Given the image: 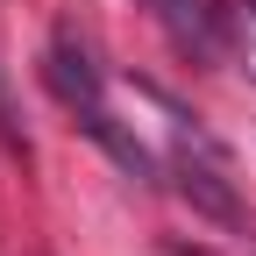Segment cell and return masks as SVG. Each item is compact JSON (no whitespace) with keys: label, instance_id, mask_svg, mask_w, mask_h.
Instances as JSON below:
<instances>
[{"label":"cell","instance_id":"obj_4","mask_svg":"<svg viewBox=\"0 0 256 256\" xmlns=\"http://www.w3.org/2000/svg\"><path fill=\"white\" fill-rule=\"evenodd\" d=\"M0 136H8V150H22V156H28V128H22V114H14V92H8V72H0Z\"/></svg>","mask_w":256,"mask_h":256},{"label":"cell","instance_id":"obj_3","mask_svg":"<svg viewBox=\"0 0 256 256\" xmlns=\"http://www.w3.org/2000/svg\"><path fill=\"white\" fill-rule=\"evenodd\" d=\"M78 128H86V136H92V142H100V150L114 156V164H121L128 178H142V185H156V156H150V150H142L136 136H128V128H121V121H114L107 107H92V114H78Z\"/></svg>","mask_w":256,"mask_h":256},{"label":"cell","instance_id":"obj_2","mask_svg":"<svg viewBox=\"0 0 256 256\" xmlns=\"http://www.w3.org/2000/svg\"><path fill=\"white\" fill-rule=\"evenodd\" d=\"M171 185H178V200H185L192 214L220 220V228H249V214H242V200H235V185L220 178V164H214V156L178 150V156H171Z\"/></svg>","mask_w":256,"mask_h":256},{"label":"cell","instance_id":"obj_1","mask_svg":"<svg viewBox=\"0 0 256 256\" xmlns=\"http://www.w3.org/2000/svg\"><path fill=\"white\" fill-rule=\"evenodd\" d=\"M43 86L57 92L72 114H92V107H107V78H100V64H92V50L72 36V28H57L50 50H43Z\"/></svg>","mask_w":256,"mask_h":256},{"label":"cell","instance_id":"obj_5","mask_svg":"<svg viewBox=\"0 0 256 256\" xmlns=\"http://www.w3.org/2000/svg\"><path fill=\"white\" fill-rule=\"evenodd\" d=\"M249 22H256V0H249Z\"/></svg>","mask_w":256,"mask_h":256}]
</instances>
